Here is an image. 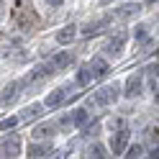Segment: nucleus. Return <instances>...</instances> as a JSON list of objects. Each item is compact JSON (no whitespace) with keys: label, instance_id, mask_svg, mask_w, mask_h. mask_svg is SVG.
<instances>
[{"label":"nucleus","instance_id":"f257e3e1","mask_svg":"<svg viewBox=\"0 0 159 159\" xmlns=\"http://www.w3.org/2000/svg\"><path fill=\"white\" fill-rule=\"evenodd\" d=\"M11 21L16 23V28L31 34L41 26V18H39L36 8L31 5V0H16L13 3V11H11Z\"/></svg>","mask_w":159,"mask_h":159},{"label":"nucleus","instance_id":"f03ea898","mask_svg":"<svg viewBox=\"0 0 159 159\" xmlns=\"http://www.w3.org/2000/svg\"><path fill=\"white\" fill-rule=\"evenodd\" d=\"M118 85L113 82V85H105V87H100V90H98L90 100H87V105L90 108H100V105H111V103H116L118 100Z\"/></svg>","mask_w":159,"mask_h":159},{"label":"nucleus","instance_id":"7ed1b4c3","mask_svg":"<svg viewBox=\"0 0 159 159\" xmlns=\"http://www.w3.org/2000/svg\"><path fill=\"white\" fill-rule=\"evenodd\" d=\"M118 131L113 134V139H111V149H113V154H123V149H126V144H128V139H131V131L126 128V123H121V126H116Z\"/></svg>","mask_w":159,"mask_h":159},{"label":"nucleus","instance_id":"20e7f679","mask_svg":"<svg viewBox=\"0 0 159 159\" xmlns=\"http://www.w3.org/2000/svg\"><path fill=\"white\" fill-rule=\"evenodd\" d=\"M126 41H128V34H126V31H118L111 41L105 44V54H108V57H118V54L123 52V44H126Z\"/></svg>","mask_w":159,"mask_h":159},{"label":"nucleus","instance_id":"39448f33","mask_svg":"<svg viewBox=\"0 0 159 159\" xmlns=\"http://www.w3.org/2000/svg\"><path fill=\"white\" fill-rule=\"evenodd\" d=\"M21 85H23V82H11V85H5L3 95H0V105H3V108L13 105V103L18 100V90H21Z\"/></svg>","mask_w":159,"mask_h":159},{"label":"nucleus","instance_id":"423d86ee","mask_svg":"<svg viewBox=\"0 0 159 159\" xmlns=\"http://www.w3.org/2000/svg\"><path fill=\"white\" fill-rule=\"evenodd\" d=\"M67 64H72V52H62V54L52 57V62H49L46 67L52 69V75H54V72H62V69H64Z\"/></svg>","mask_w":159,"mask_h":159},{"label":"nucleus","instance_id":"0eeeda50","mask_svg":"<svg viewBox=\"0 0 159 159\" xmlns=\"http://www.w3.org/2000/svg\"><path fill=\"white\" fill-rule=\"evenodd\" d=\"M67 98H69V87H59V90H54V93L46 95V103H44V105H46V108H59Z\"/></svg>","mask_w":159,"mask_h":159},{"label":"nucleus","instance_id":"6e6552de","mask_svg":"<svg viewBox=\"0 0 159 159\" xmlns=\"http://www.w3.org/2000/svg\"><path fill=\"white\" fill-rule=\"evenodd\" d=\"M18 154H21V141H18V136L5 139V141L0 144V157H18Z\"/></svg>","mask_w":159,"mask_h":159},{"label":"nucleus","instance_id":"1a4fd4ad","mask_svg":"<svg viewBox=\"0 0 159 159\" xmlns=\"http://www.w3.org/2000/svg\"><path fill=\"white\" fill-rule=\"evenodd\" d=\"M141 72H134L131 77L126 80V95L128 98H136V95H141Z\"/></svg>","mask_w":159,"mask_h":159},{"label":"nucleus","instance_id":"9d476101","mask_svg":"<svg viewBox=\"0 0 159 159\" xmlns=\"http://www.w3.org/2000/svg\"><path fill=\"white\" fill-rule=\"evenodd\" d=\"M108 23H111V16H103V18H98L95 23H87L82 34H85L87 39H90V36H98V34H100V31H103V28H105Z\"/></svg>","mask_w":159,"mask_h":159},{"label":"nucleus","instance_id":"9b49d317","mask_svg":"<svg viewBox=\"0 0 159 159\" xmlns=\"http://www.w3.org/2000/svg\"><path fill=\"white\" fill-rule=\"evenodd\" d=\"M54 134H57V126L54 123H41V126L31 128V139H49Z\"/></svg>","mask_w":159,"mask_h":159},{"label":"nucleus","instance_id":"f8f14e48","mask_svg":"<svg viewBox=\"0 0 159 159\" xmlns=\"http://www.w3.org/2000/svg\"><path fill=\"white\" fill-rule=\"evenodd\" d=\"M87 69H90V75H93L95 80H103L108 72H111V69H108V64L103 62V59H93V64L87 67Z\"/></svg>","mask_w":159,"mask_h":159},{"label":"nucleus","instance_id":"ddd939ff","mask_svg":"<svg viewBox=\"0 0 159 159\" xmlns=\"http://www.w3.org/2000/svg\"><path fill=\"white\" fill-rule=\"evenodd\" d=\"M136 13H141V5L139 3H126V5L118 8V18H123V21L126 18H134Z\"/></svg>","mask_w":159,"mask_h":159},{"label":"nucleus","instance_id":"4468645a","mask_svg":"<svg viewBox=\"0 0 159 159\" xmlns=\"http://www.w3.org/2000/svg\"><path fill=\"white\" fill-rule=\"evenodd\" d=\"M75 36H77V26L72 23V26H64L62 31L57 34V41H59V44H69V41H72Z\"/></svg>","mask_w":159,"mask_h":159},{"label":"nucleus","instance_id":"2eb2a0df","mask_svg":"<svg viewBox=\"0 0 159 159\" xmlns=\"http://www.w3.org/2000/svg\"><path fill=\"white\" fill-rule=\"evenodd\" d=\"M41 111H44V105H41V103L28 105L26 111H23V116H21V121H31V118H39V116H41Z\"/></svg>","mask_w":159,"mask_h":159},{"label":"nucleus","instance_id":"dca6fc26","mask_svg":"<svg viewBox=\"0 0 159 159\" xmlns=\"http://www.w3.org/2000/svg\"><path fill=\"white\" fill-rule=\"evenodd\" d=\"M28 157H31V159L52 157V146H36V144H31V146H28Z\"/></svg>","mask_w":159,"mask_h":159},{"label":"nucleus","instance_id":"f3484780","mask_svg":"<svg viewBox=\"0 0 159 159\" xmlns=\"http://www.w3.org/2000/svg\"><path fill=\"white\" fill-rule=\"evenodd\" d=\"M69 118H72V126H85L87 123V111L85 108H77V111H72Z\"/></svg>","mask_w":159,"mask_h":159},{"label":"nucleus","instance_id":"a211bd4d","mask_svg":"<svg viewBox=\"0 0 159 159\" xmlns=\"http://www.w3.org/2000/svg\"><path fill=\"white\" fill-rule=\"evenodd\" d=\"M18 123H21V118H18V116H11V118H3V121H0V131H5V128H16Z\"/></svg>","mask_w":159,"mask_h":159},{"label":"nucleus","instance_id":"6ab92c4d","mask_svg":"<svg viewBox=\"0 0 159 159\" xmlns=\"http://www.w3.org/2000/svg\"><path fill=\"white\" fill-rule=\"evenodd\" d=\"M90 80H93L90 69H87V67H82V69H80V75H77V82H80V85H87Z\"/></svg>","mask_w":159,"mask_h":159},{"label":"nucleus","instance_id":"aec40b11","mask_svg":"<svg viewBox=\"0 0 159 159\" xmlns=\"http://www.w3.org/2000/svg\"><path fill=\"white\" fill-rule=\"evenodd\" d=\"M87 157H95V159H103V157H105V149L95 144V146H90V149H87Z\"/></svg>","mask_w":159,"mask_h":159},{"label":"nucleus","instance_id":"412c9836","mask_svg":"<svg viewBox=\"0 0 159 159\" xmlns=\"http://www.w3.org/2000/svg\"><path fill=\"white\" fill-rule=\"evenodd\" d=\"M146 34H149V28H146V26H136V39H139V41H144Z\"/></svg>","mask_w":159,"mask_h":159},{"label":"nucleus","instance_id":"4be33fe9","mask_svg":"<svg viewBox=\"0 0 159 159\" xmlns=\"http://www.w3.org/2000/svg\"><path fill=\"white\" fill-rule=\"evenodd\" d=\"M126 157H131V159H134V157H141V146H131Z\"/></svg>","mask_w":159,"mask_h":159},{"label":"nucleus","instance_id":"5701e85b","mask_svg":"<svg viewBox=\"0 0 159 159\" xmlns=\"http://www.w3.org/2000/svg\"><path fill=\"white\" fill-rule=\"evenodd\" d=\"M49 5H62V0H46Z\"/></svg>","mask_w":159,"mask_h":159},{"label":"nucleus","instance_id":"b1692460","mask_svg":"<svg viewBox=\"0 0 159 159\" xmlns=\"http://www.w3.org/2000/svg\"><path fill=\"white\" fill-rule=\"evenodd\" d=\"M0 18H3V3H0Z\"/></svg>","mask_w":159,"mask_h":159},{"label":"nucleus","instance_id":"393cba45","mask_svg":"<svg viewBox=\"0 0 159 159\" xmlns=\"http://www.w3.org/2000/svg\"><path fill=\"white\" fill-rule=\"evenodd\" d=\"M146 3H149V5H154V3H157V0H146Z\"/></svg>","mask_w":159,"mask_h":159}]
</instances>
